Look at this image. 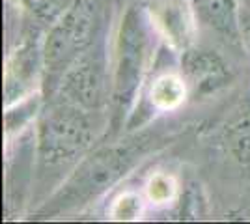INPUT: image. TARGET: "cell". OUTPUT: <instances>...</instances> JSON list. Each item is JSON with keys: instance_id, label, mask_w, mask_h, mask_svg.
Returning <instances> with one entry per match:
<instances>
[{"instance_id": "15", "label": "cell", "mask_w": 250, "mask_h": 224, "mask_svg": "<svg viewBox=\"0 0 250 224\" xmlns=\"http://www.w3.org/2000/svg\"><path fill=\"white\" fill-rule=\"evenodd\" d=\"M241 32H243V49L250 53V2H241Z\"/></svg>"}, {"instance_id": "3", "label": "cell", "mask_w": 250, "mask_h": 224, "mask_svg": "<svg viewBox=\"0 0 250 224\" xmlns=\"http://www.w3.org/2000/svg\"><path fill=\"white\" fill-rule=\"evenodd\" d=\"M155 34L142 6L131 4L116 24L110 54V105L114 120L124 122L131 114L136 99L146 84L155 58Z\"/></svg>"}, {"instance_id": "4", "label": "cell", "mask_w": 250, "mask_h": 224, "mask_svg": "<svg viewBox=\"0 0 250 224\" xmlns=\"http://www.w3.org/2000/svg\"><path fill=\"white\" fill-rule=\"evenodd\" d=\"M101 10L95 0H73L42 40L43 90L54 94L62 75L99 38Z\"/></svg>"}, {"instance_id": "10", "label": "cell", "mask_w": 250, "mask_h": 224, "mask_svg": "<svg viewBox=\"0 0 250 224\" xmlns=\"http://www.w3.org/2000/svg\"><path fill=\"white\" fill-rule=\"evenodd\" d=\"M200 24L217 32L224 41L243 47L241 0H192Z\"/></svg>"}, {"instance_id": "5", "label": "cell", "mask_w": 250, "mask_h": 224, "mask_svg": "<svg viewBox=\"0 0 250 224\" xmlns=\"http://www.w3.org/2000/svg\"><path fill=\"white\" fill-rule=\"evenodd\" d=\"M110 49L104 38L86 49L62 75L51 97L62 99L69 105L88 110L103 112L110 105Z\"/></svg>"}, {"instance_id": "6", "label": "cell", "mask_w": 250, "mask_h": 224, "mask_svg": "<svg viewBox=\"0 0 250 224\" xmlns=\"http://www.w3.org/2000/svg\"><path fill=\"white\" fill-rule=\"evenodd\" d=\"M151 32L170 54L181 56L198 45L200 19L192 0H142Z\"/></svg>"}, {"instance_id": "8", "label": "cell", "mask_w": 250, "mask_h": 224, "mask_svg": "<svg viewBox=\"0 0 250 224\" xmlns=\"http://www.w3.org/2000/svg\"><path fill=\"white\" fill-rule=\"evenodd\" d=\"M179 71L187 81L190 96L194 97L211 96L231 79L229 65L222 54L200 45H194L179 56Z\"/></svg>"}, {"instance_id": "7", "label": "cell", "mask_w": 250, "mask_h": 224, "mask_svg": "<svg viewBox=\"0 0 250 224\" xmlns=\"http://www.w3.org/2000/svg\"><path fill=\"white\" fill-rule=\"evenodd\" d=\"M40 84H43L42 41L26 38L6 56L4 107H11L17 101L40 92Z\"/></svg>"}, {"instance_id": "13", "label": "cell", "mask_w": 250, "mask_h": 224, "mask_svg": "<svg viewBox=\"0 0 250 224\" xmlns=\"http://www.w3.org/2000/svg\"><path fill=\"white\" fill-rule=\"evenodd\" d=\"M226 146L233 159L250 166V114L241 116L226 129Z\"/></svg>"}, {"instance_id": "12", "label": "cell", "mask_w": 250, "mask_h": 224, "mask_svg": "<svg viewBox=\"0 0 250 224\" xmlns=\"http://www.w3.org/2000/svg\"><path fill=\"white\" fill-rule=\"evenodd\" d=\"M179 180L174 174L167 170H155L146 178L142 192L151 207L163 209L179 198Z\"/></svg>"}, {"instance_id": "1", "label": "cell", "mask_w": 250, "mask_h": 224, "mask_svg": "<svg viewBox=\"0 0 250 224\" xmlns=\"http://www.w3.org/2000/svg\"><path fill=\"white\" fill-rule=\"evenodd\" d=\"M157 133H129V137L92 148L69 172L49 198L36 211L38 215H60L81 209L112 191L147 155L161 146Z\"/></svg>"}, {"instance_id": "9", "label": "cell", "mask_w": 250, "mask_h": 224, "mask_svg": "<svg viewBox=\"0 0 250 224\" xmlns=\"http://www.w3.org/2000/svg\"><path fill=\"white\" fill-rule=\"evenodd\" d=\"M188 97H190V90L179 67L163 69V71L149 73L135 107L146 108L151 120L157 114L176 112L177 108H181L187 103Z\"/></svg>"}, {"instance_id": "11", "label": "cell", "mask_w": 250, "mask_h": 224, "mask_svg": "<svg viewBox=\"0 0 250 224\" xmlns=\"http://www.w3.org/2000/svg\"><path fill=\"white\" fill-rule=\"evenodd\" d=\"M147 205L142 191L122 189L106 205V219L114 223H136L146 215Z\"/></svg>"}, {"instance_id": "14", "label": "cell", "mask_w": 250, "mask_h": 224, "mask_svg": "<svg viewBox=\"0 0 250 224\" xmlns=\"http://www.w3.org/2000/svg\"><path fill=\"white\" fill-rule=\"evenodd\" d=\"M73 0H32L30 6L38 19L43 21L47 26H51L63 11L71 6Z\"/></svg>"}, {"instance_id": "2", "label": "cell", "mask_w": 250, "mask_h": 224, "mask_svg": "<svg viewBox=\"0 0 250 224\" xmlns=\"http://www.w3.org/2000/svg\"><path fill=\"white\" fill-rule=\"evenodd\" d=\"M101 112H88L52 97L42 107L34 125V168L38 182L60 180L83 161L99 137L95 118ZM58 183V185H60Z\"/></svg>"}]
</instances>
